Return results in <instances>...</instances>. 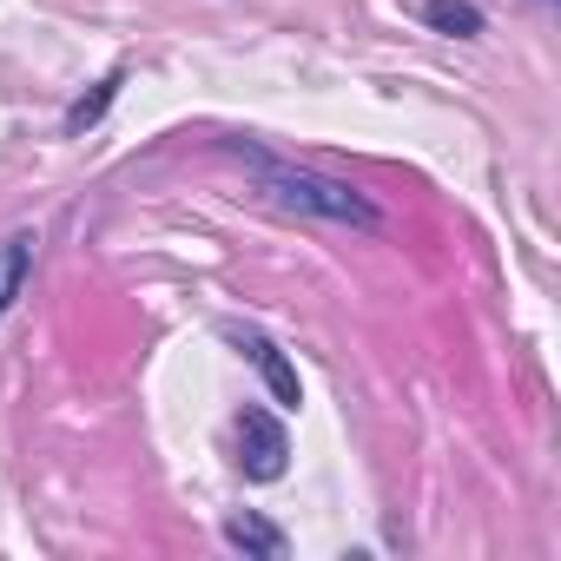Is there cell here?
Masks as SVG:
<instances>
[{"mask_svg": "<svg viewBox=\"0 0 561 561\" xmlns=\"http://www.w3.org/2000/svg\"><path fill=\"white\" fill-rule=\"evenodd\" d=\"M244 165L257 172L264 198L291 205V211H311V218H337V225H377V205H370V198H357L351 185L311 179V172H298V165H277V159H257V152H244Z\"/></svg>", "mask_w": 561, "mask_h": 561, "instance_id": "6da1fadb", "label": "cell"}, {"mask_svg": "<svg viewBox=\"0 0 561 561\" xmlns=\"http://www.w3.org/2000/svg\"><path fill=\"white\" fill-rule=\"evenodd\" d=\"M285 462H291V443H285V430H277V416L271 410H244L238 416V469L251 482H277Z\"/></svg>", "mask_w": 561, "mask_h": 561, "instance_id": "7a4b0ae2", "label": "cell"}, {"mask_svg": "<svg viewBox=\"0 0 561 561\" xmlns=\"http://www.w3.org/2000/svg\"><path fill=\"white\" fill-rule=\"evenodd\" d=\"M231 344H244V351H251V364L264 370V383H271V397H277V403L298 410V370L285 364V351H277L271 337H244V331H231Z\"/></svg>", "mask_w": 561, "mask_h": 561, "instance_id": "3957f363", "label": "cell"}, {"mask_svg": "<svg viewBox=\"0 0 561 561\" xmlns=\"http://www.w3.org/2000/svg\"><path fill=\"white\" fill-rule=\"evenodd\" d=\"M27 271H34V231H14V238H0V318H8V305L21 298Z\"/></svg>", "mask_w": 561, "mask_h": 561, "instance_id": "277c9868", "label": "cell"}, {"mask_svg": "<svg viewBox=\"0 0 561 561\" xmlns=\"http://www.w3.org/2000/svg\"><path fill=\"white\" fill-rule=\"evenodd\" d=\"M225 535L244 548V554H264V561H285V535H277L271 522H257V515H231L225 522Z\"/></svg>", "mask_w": 561, "mask_h": 561, "instance_id": "5b68a950", "label": "cell"}, {"mask_svg": "<svg viewBox=\"0 0 561 561\" xmlns=\"http://www.w3.org/2000/svg\"><path fill=\"white\" fill-rule=\"evenodd\" d=\"M423 21H430L436 34H482V14L469 8V0H430Z\"/></svg>", "mask_w": 561, "mask_h": 561, "instance_id": "8992f818", "label": "cell"}, {"mask_svg": "<svg viewBox=\"0 0 561 561\" xmlns=\"http://www.w3.org/2000/svg\"><path fill=\"white\" fill-rule=\"evenodd\" d=\"M113 93H119V80H106V87H100L93 100H80V106L67 113V133H87V126H93V119H100V113L113 106Z\"/></svg>", "mask_w": 561, "mask_h": 561, "instance_id": "52a82bcc", "label": "cell"}]
</instances>
